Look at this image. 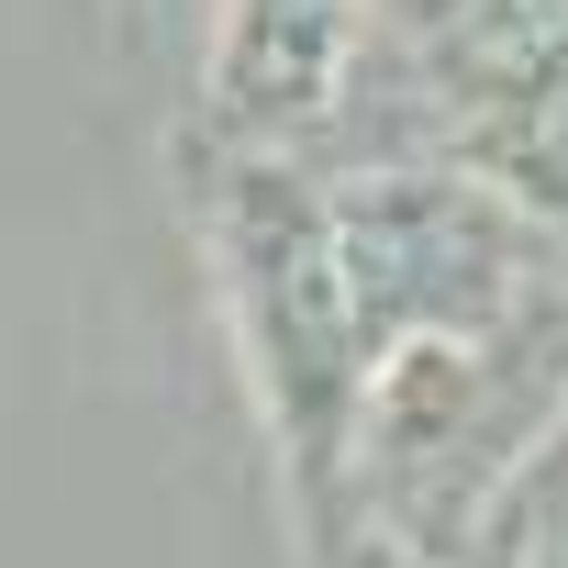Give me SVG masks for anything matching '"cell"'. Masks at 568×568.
Wrapping results in <instances>:
<instances>
[{"label":"cell","instance_id":"cell-2","mask_svg":"<svg viewBox=\"0 0 568 568\" xmlns=\"http://www.w3.org/2000/svg\"><path fill=\"white\" fill-rule=\"evenodd\" d=\"M379 0H212L201 57V145L324 156L368 79Z\"/></svg>","mask_w":568,"mask_h":568},{"label":"cell","instance_id":"cell-1","mask_svg":"<svg viewBox=\"0 0 568 568\" xmlns=\"http://www.w3.org/2000/svg\"><path fill=\"white\" fill-rule=\"evenodd\" d=\"M190 234L212 256V291L234 324V368L256 390V424L291 468L302 535L346 557L357 524V413L379 379L346 234H335V179L313 156H245L190 134Z\"/></svg>","mask_w":568,"mask_h":568},{"label":"cell","instance_id":"cell-3","mask_svg":"<svg viewBox=\"0 0 568 568\" xmlns=\"http://www.w3.org/2000/svg\"><path fill=\"white\" fill-rule=\"evenodd\" d=\"M457 168H479L524 223H546V234L568 245V57H557V68H535L490 123H468Z\"/></svg>","mask_w":568,"mask_h":568}]
</instances>
